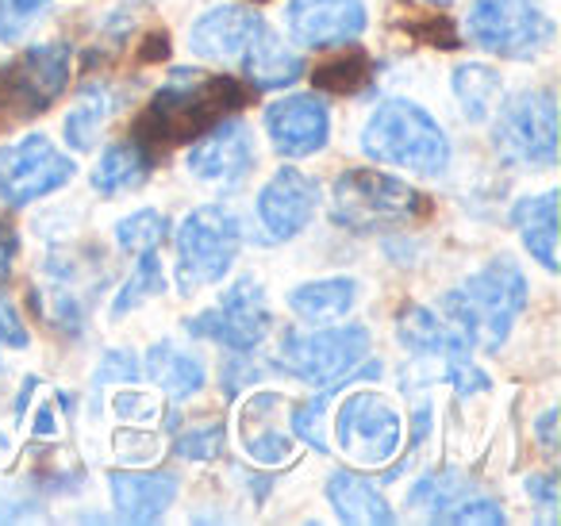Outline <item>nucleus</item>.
I'll return each instance as SVG.
<instances>
[{"mask_svg":"<svg viewBox=\"0 0 561 526\" xmlns=\"http://www.w3.org/2000/svg\"><path fill=\"white\" fill-rule=\"evenodd\" d=\"M250 101V89L239 78L204 70H173L165 85L150 96L142 116L135 119V142L154 155L162 147H181V142L201 139L208 127L227 119Z\"/></svg>","mask_w":561,"mask_h":526,"instance_id":"1","label":"nucleus"},{"mask_svg":"<svg viewBox=\"0 0 561 526\" xmlns=\"http://www.w3.org/2000/svg\"><path fill=\"white\" fill-rule=\"evenodd\" d=\"M527 277L512 258H492L438 300V316L461 334L469 350L496 354L527 311Z\"/></svg>","mask_w":561,"mask_h":526,"instance_id":"2","label":"nucleus"},{"mask_svg":"<svg viewBox=\"0 0 561 526\" xmlns=\"http://www.w3.org/2000/svg\"><path fill=\"white\" fill-rule=\"evenodd\" d=\"M362 150L377 165H397V170L420 173V178L446 173L454 158L446 127L408 96H389L369 112L366 127H362Z\"/></svg>","mask_w":561,"mask_h":526,"instance_id":"3","label":"nucleus"},{"mask_svg":"<svg viewBox=\"0 0 561 526\" xmlns=\"http://www.w3.org/2000/svg\"><path fill=\"white\" fill-rule=\"evenodd\" d=\"M427 211V196L392 173L351 165L331 185V219L354 235H377L404 227Z\"/></svg>","mask_w":561,"mask_h":526,"instance_id":"4","label":"nucleus"},{"mask_svg":"<svg viewBox=\"0 0 561 526\" xmlns=\"http://www.w3.org/2000/svg\"><path fill=\"white\" fill-rule=\"evenodd\" d=\"M178 250V288L181 296H193L231 273L242 250V224L227 204H201L173 231Z\"/></svg>","mask_w":561,"mask_h":526,"instance_id":"5","label":"nucleus"},{"mask_svg":"<svg viewBox=\"0 0 561 526\" xmlns=\"http://www.w3.org/2000/svg\"><path fill=\"white\" fill-rule=\"evenodd\" d=\"M369 342H374V334L362 323L285 327L277 342V365L305 385L328 388L346 380L366 362Z\"/></svg>","mask_w":561,"mask_h":526,"instance_id":"6","label":"nucleus"},{"mask_svg":"<svg viewBox=\"0 0 561 526\" xmlns=\"http://www.w3.org/2000/svg\"><path fill=\"white\" fill-rule=\"evenodd\" d=\"M461 35L484 55L530 62L553 43V20L542 0H469Z\"/></svg>","mask_w":561,"mask_h":526,"instance_id":"7","label":"nucleus"},{"mask_svg":"<svg viewBox=\"0 0 561 526\" xmlns=\"http://www.w3.org/2000/svg\"><path fill=\"white\" fill-rule=\"evenodd\" d=\"M492 147L507 165L553 170L558 165V96L553 89H523L492 112Z\"/></svg>","mask_w":561,"mask_h":526,"instance_id":"8","label":"nucleus"},{"mask_svg":"<svg viewBox=\"0 0 561 526\" xmlns=\"http://www.w3.org/2000/svg\"><path fill=\"white\" fill-rule=\"evenodd\" d=\"M331 419H335L339 449L358 469H385L404 454V419L397 403L374 388L346 392Z\"/></svg>","mask_w":561,"mask_h":526,"instance_id":"9","label":"nucleus"},{"mask_svg":"<svg viewBox=\"0 0 561 526\" xmlns=\"http://www.w3.org/2000/svg\"><path fill=\"white\" fill-rule=\"evenodd\" d=\"M70 43H35L0 66V112L16 119L43 116L70 85Z\"/></svg>","mask_w":561,"mask_h":526,"instance_id":"10","label":"nucleus"},{"mask_svg":"<svg viewBox=\"0 0 561 526\" xmlns=\"http://www.w3.org/2000/svg\"><path fill=\"white\" fill-rule=\"evenodd\" d=\"M185 331L227 350V354H254L265 342V334L273 331V311L262 281L239 277L211 308H204L201 316H188Z\"/></svg>","mask_w":561,"mask_h":526,"instance_id":"11","label":"nucleus"},{"mask_svg":"<svg viewBox=\"0 0 561 526\" xmlns=\"http://www.w3.org/2000/svg\"><path fill=\"white\" fill-rule=\"evenodd\" d=\"M73 173H78L73 155L55 147L47 135H24L0 147V201L9 208H27L70 185Z\"/></svg>","mask_w":561,"mask_h":526,"instance_id":"12","label":"nucleus"},{"mask_svg":"<svg viewBox=\"0 0 561 526\" xmlns=\"http://www.w3.org/2000/svg\"><path fill=\"white\" fill-rule=\"evenodd\" d=\"M257 165L254 135L242 119H219L216 127L193 139L185 155V170L196 185L211 188V193H234L250 170Z\"/></svg>","mask_w":561,"mask_h":526,"instance_id":"13","label":"nucleus"},{"mask_svg":"<svg viewBox=\"0 0 561 526\" xmlns=\"http://www.w3.org/2000/svg\"><path fill=\"white\" fill-rule=\"evenodd\" d=\"M369 12L362 0H289L285 32L305 50H339L366 35Z\"/></svg>","mask_w":561,"mask_h":526,"instance_id":"14","label":"nucleus"},{"mask_svg":"<svg viewBox=\"0 0 561 526\" xmlns=\"http://www.w3.org/2000/svg\"><path fill=\"white\" fill-rule=\"evenodd\" d=\"M257 224L270 231V239L289 242L308 231V224L320 211V181L308 178L297 165H280L257 193Z\"/></svg>","mask_w":561,"mask_h":526,"instance_id":"15","label":"nucleus"},{"mask_svg":"<svg viewBox=\"0 0 561 526\" xmlns=\"http://www.w3.org/2000/svg\"><path fill=\"white\" fill-rule=\"evenodd\" d=\"M265 135L280 158H312L331 139V108L316 93H289L265 108Z\"/></svg>","mask_w":561,"mask_h":526,"instance_id":"16","label":"nucleus"},{"mask_svg":"<svg viewBox=\"0 0 561 526\" xmlns=\"http://www.w3.org/2000/svg\"><path fill=\"white\" fill-rule=\"evenodd\" d=\"M285 411H289V400L280 392H270V388H254V396L242 400L239 446L254 465L277 469V465L293 461L297 438H293V431L285 426Z\"/></svg>","mask_w":561,"mask_h":526,"instance_id":"17","label":"nucleus"},{"mask_svg":"<svg viewBox=\"0 0 561 526\" xmlns=\"http://www.w3.org/2000/svg\"><path fill=\"white\" fill-rule=\"evenodd\" d=\"M265 20L247 4H216L204 16H196V24L188 27V50L204 62L216 66H239L242 55L250 50V43L265 32Z\"/></svg>","mask_w":561,"mask_h":526,"instance_id":"18","label":"nucleus"},{"mask_svg":"<svg viewBox=\"0 0 561 526\" xmlns=\"http://www.w3.org/2000/svg\"><path fill=\"white\" fill-rule=\"evenodd\" d=\"M112 507L124 523H158L173 500H178V477L173 472H142L131 469L108 472Z\"/></svg>","mask_w":561,"mask_h":526,"instance_id":"19","label":"nucleus"},{"mask_svg":"<svg viewBox=\"0 0 561 526\" xmlns=\"http://www.w3.org/2000/svg\"><path fill=\"white\" fill-rule=\"evenodd\" d=\"M234 70H239V81L250 93H277V89L297 85L308 66L297 50L285 47V39H280L273 27H265V32L250 43V50L242 55V62L234 66Z\"/></svg>","mask_w":561,"mask_h":526,"instance_id":"20","label":"nucleus"},{"mask_svg":"<svg viewBox=\"0 0 561 526\" xmlns=\"http://www.w3.org/2000/svg\"><path fill=\"white\" fill-rule=\"evenodd\" d=\"M328 503L335 507V515L343 523L354 526H389L397 523V511L392 503L381 495V488L374 484L369 477H362L358 469H339L328 477Z\"/></svg>","mask_w":561,"mask_h":526,"instance_id":"21","label":"nucleus"},{"mask_svg":"<svg viewBox=\"0 0 561 526\" xmlns=\"http://www.w3.org/2000/svg\"><path fill=\"white\" fill-rule=\"evenodd\" d=\"M119 104H124V96H119L116 85H108V81H89V85L73 96L70 112H66V124H62L66 147L78 150V155L93 150L96 142H101V135L108 132Z\"/></svg>","mask_w":561,"mask_h":526,"instance_id":"22","label":"nucleus"},{"mask_svg":"<svg viewBox=\"0 0 561 526\" xmlns=\"http://www.w3.org/2000/svg\"><path fill=\"white\" fill-rule=\"evenodd\" d=\"M142 373L150 377V385L158 388L170 400H188L196 396L204 385H208V365H204L201 354L178 346V342H154L147 350V362H142Z\"/></svg>","mask_w":561,"mask_h":526,"instance_id":"23","label":"nucleus"},{"mask_svg":"<svg viewBox=\"0 0 561 526\" xmlns=\"http://www.w3.org/2000/svg\"><path fill=\"white\" fill-rule=\"evenodd\" d=\"M512 224L527 254L546 273H558V193L546 188L538 196H523L512 208Z\"/></svg>","mask_w":561,"mask_h":526,"instance_id":"24","label":"nucleus"},{"mask_svg":"<svg viewBox=\"0 0 561 526\" xmlns=\"http://www.w3.org/2000/svg\"><path fill=\"white\" fill-rule=\"evenodd\" d=\"M362 285L354 277H320V281H305L297 285L285 304L297 319H305L308 327H320V323H339L354 311L358 304Z\"/></svg>","mask_w":561,"mask_h":526,"instance_id":"25","label":"nucleus"},{"mask_svg":"<svg viewBox=\"0 0 561 526\" xmlns=\"http://www.w3.org/2000/svg\"><path fill=\"white\" fill-rule=\"evenodd\" d=\"M150 170H154V155L142 142L135 139L112 142V147H104V155L93 165V188L104 201H116V196H127L147 185Z\"/></svg>","mask_w":561,"mask_h":526,"instance_id":"26","label":"nucleus"},{"mask_svg":"<svg viewBox=\"0 0 561 526\" xmlns=\"http://www.w3.org/2000/svg\"><path fill=\"white\" fill-rule=\"evenodd\" d=\"M377 377H381V362H362L346 380L328 385V388H316L312 400H305L300 408H293V419H289L293 438H300L305 446H312L316 454H331V415H328L331 400H335L351 380L354 385H362V380H377Z\"/></svg>","mask_w":561,"mask_h":526,"instance_id":"27","label":"nucleus"},{"mask_svg":"<svg viewBox=\"0 0 561 526\" xmlns=\"http://www.w3.org/2000/svg\"><path fill=\"white\" fill-rule=\"evenodd\" d=\"M397 339L412 357H420V362H435V365H443V357L450 354V350L466 346L461 334L454 331L443 316H438V308H423V304H412L408 311H400Z\"/></svg>","mask_w":561,"mask_h":526,"instance_id":"28","label":"nucleus"},{"mask_svg":"<svg viewBox=\"0 0 561 526\" xmlns=\"http://www.w3.org/2000/svg\"><path fill=\"white\" fill-rule=\"evenodd\" d=\"M450 85H454V96H458V104H461L466 124H484V119H492L500 96H504V81H500V73L492 70V66H481V62L454 66Z\"/></svg>","mask_w":561,"mask_h":526,"instance_id":"29","label":"nucleus"},{"mask_svg":"<svg viewBox=\"0 0 561 526\" xmlns=\"http://www.w3.org/2000/svg\"><path fill=\"white\" fill-rule=\"evenodd\" d=\"M165 293V273H162V258L158 250H147V254H135V265H131V277L119 285V293L112 296V308H108V319L119 323L124 316L139 311L147 300Z\"/></svg>","mask_w":561,"mask_h":526,"instance_id":"30","label":"nucleus"},{"mask_svg":"<svg viewBox=\"0 0 561 526\" xmlns=\"http://www.w3.org/2000/svg\"><path fill=\"white\" fill-rule=\"evenodd\" d=\"M339 50H343V55L328 58V62H320L312 70L316 89H323V93H339V96L362 93V89L374 81V58L358 47H351V50L339 47Z\"/></svg>","mask_w":561,"mask_h":526,"instance_id":"31","label":"nucleus"},{"mask_svg":"<svg viewBox=\"0 0 561 526\" xmlns=\"http://www.w3.org/2000/svg\"><path fill=\"white\" fill-rule=\"evenodd\" d=\"M165 235H170V219L158 208H139L116 224V247L124 254H147V250L162 247Z\"/></svg>","mask_w":561,"mask_h":526,"instance_id":"32","label":"nucleus"},{"mask_svg":"<svg viewBox=\"0 0 561 526\" xmlns=\"http://www.w3.org/2000/svg\"><path fill=\"white\" fill-rule=\"evenodd\" d=\"M443 377L454 385V392L461 396V400H473V396H484L492 388V380H489V373L481 369V365L473 362V354H469V346H458V350H450V354L443 357Z\"/></svg>","mask_w":561,"mask_h":526,"instance_id":"33","label":"nucleus"},{"mask_svg":"<svg viewBox=\"0 0 561 526\" xmlns=\"http://www.w3.org/2000/svg\"><path fill=\"white\" fill-rule=\"evenodd\" d=\"M438 523H484V526H500L507 523L504 507H500L492 495L477 492V488H469V492H461L458 500L450 503V507L438 515Z\"/></svg>","mask_w":561,"mask_h":526,"instance_id":"34","label":"nucleus"},{"mask_svg":"<svg viewBox=\"0 0 561 526\" xmlns=\"http://www.w3.org/2000/svg\"><path fill=\"white\" fill-rule=\"evenodd\" d=\"M47 9L50 0H0V43H20Z\"/></svg>","mask_w":561,"mask_h":526,"instance_id":"35","label":"nucleus"},{"mask_svg":"<svg viewBox=\"0 0 561 526\" xmlns=\"http://www.w3.org/2000/svg\"><path fill=\"white\" fill-rule=\"evenodd\" d=\"M173 449H178V457H185V461H211V457H219V449H224V423L188 426V431H181L178 438H173Z\"/></svg>","mask_w":561,"mask_h":526,"instance_id":"36","label":"nucleus"},{"mask_svg":"<svg viewBox=\"0 0 561 526\" xmlns=\"http://www.w3.org/2000/svg\"><path fill=\"white\" fill-rule=\"evenodd\" d=\"M116 446L119 465H150L158 454H162V438L154 431H142V426H131V431H119L112 438Z\"/></svg>","mask_w":561,"mask_h":526,"instance_id":"37","label":"nucleus"},{"mask_svg":"<svg viewBox=\"0 0 561 526\" xmlns=\"http://www.w3.org/2000/svg\"><path fill=\"white\" fill-rule=\"evenodd\" d=\"M142 373L139 357L131 354V350H108V354H101V365H96L93 373V385L96 388H108V385H135Z\"/></svg>","mask_w":561,"mask_h":526,"instance_id":"38","label":"nucleus"},{"mask_svg":"<svg viewBox=\"0 0 561 526\" xmlns=\"http://www.w3.org/2000/svg\"><path fill=\"white\" fill-rule=\"evenodd\" d=\"M112 415L131 419V423H154L162 415V403L150 392H139V388H124V392L112 396Z\"/></svg>","mask_w":561,"mask_h":526,"instance_id":"39","label":"nucleus"},{"mask_svg":"<svg viewBox=\"0 0 561 526\" xmlns=\"http://www.w3.org/2000/svg\"><path fill=\"white\" fill-rule=\"evenodd\" d=\"M523 488H527L530 495V507H538V518L542 523H553L558 518V477H550V472H535V477L523 480Z\"/></svg>","mask_w":561,"mask_h":526,"instance_id":"40","label":"nucleus"},{"mask_svg":"<svg viewBox=\"0 0 561 526\" xmlns=\"http://www.w3.org/2000/svg\"><path fill=\"white\" fill-rule=\"evenodd\" d=\"M0 346H12V350L32 346V334H27L24 319H20L16 304L9 300V293H4V288H0Z\"/></svg>","mask_w":561,"mask_h":526,"instance_id":"41","label":"nucleus"},{"mask_svg":"<svg viewBox=\"0 0 561 526\" xmlns=\"http://www.w3.org/2000/svg\"><path fill=\"white\" fill-rule=\"evenodd\" d=\"M257 377H262V362H254L250 354H231V362H227L224 373H219L227 396H234L242 385H257Z\"/></svg>","mask_w":561,"mask_h":526,"instance_id":"42","label":"nucleus"},{"mask_svg":"<svg viewBox=\"0 0 561 526\" xmlns=\"http://www.w3.org/2000/svg\"><path fill=\"white\" fill-rule=\"evenodd\" d=\"M62 434V419L55 415V392H50V400H39V408H35V438H58Z\"/></svg>","mask_w":561,"mask_h":526,"instance_id":"43","label":"nucleus"},{"mask_svg":"<svg viewBox=\"0 0 561 526\" xmlns=\"http://www.w3.org/2000/svg\"><path fill=\"white\" fill-rule=\"evenodd\" d=\"M12 258H16V231L9 219H0V277L12 273Z\"/></svg>","mask_w":561,"mask_h":526,"instance_id":"44","label":"nucleus"},{"mask_svg":"<svg viewBox=\"0 0 561 526\" xmlns=\"http://www.w3.org/2000/svg\"><path fill=\"white\" fill-rule=\"evenodd\" d=\"M553 423H558V411H542V419L535 423V434L542 438L546 454H553V449H558V434H553Z\"/></svg>","mask_w":561,"mask_h":526,"instance_id":"45","label":"nucleus"},{"mask_svg":"<svg viewBox=\"0 0 561 526\" xmlns=\"http://www.w3.org/2000/svg\"><path fill=\"white\" fill-rule=\"evenodd\" d=\"M9 457H12V438H9V431L0 426V465H9Z\"/></svg>","mask_w":561,"mask_h":526,"instance_id":"46","label":"nucleus"},{"mask_svg":"<svg viewBox=\"0 0 561 526\" xmlns=\"http://www.w3.org/2000/svg\"><path fill=\"white\" fill-rule=\"evenodd\" d=\"M427 4H435V9H443V4H450V0H427Z\"/></svg>","mask_w":561,"mask_h":526,"instance_id":"47","label":"nucleus"}]
</instances>
